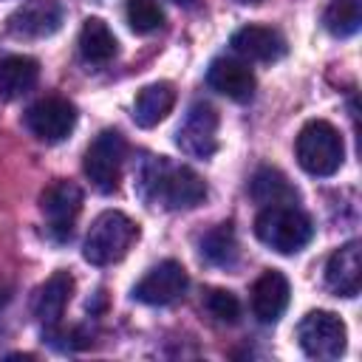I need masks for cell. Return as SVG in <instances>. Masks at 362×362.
<instances>
[{
    "label": "cell",
    "mask_w": 362,
    "mask_h": 362,
    "mask_svg": "<svg viewBox=\"0 0 362 362\" xmlns=\"http://www.w3.org/2000/svg\"><path fill=\"white\" fill-rule=\"evenodd\" d=\"M136 192L147 206L192 209L206 198V184L192 167L167 156H150L136 173Z\"/></svg>",
    "instance_id": "obj_1"
},
{
    "label": "cell",
    "mask_w": 362,
    "mask_h": 362,
    "mask_svg": "<svg viewBox=\"0 0 362 362\" xmlns=\"http://www.w3.org/2000/svg\"><path fill=\"white\" fill-rule=\"evenodd\" d=\"M255 235L260 243L280 255H297L305 249L314 238V223L311 218L294 206V204H272L263 206L255 218Z\"/></svg>",
    "instance_id": "obj_2"
},
{
    "label": "cell",
    "mask_w": 362,
    "mask_h": 362,
    "mask_svg": "<svg viewBox=\"0 0 362 362\" xmlns=\"http://www.w3.org/2000/svg\"><path fill=\"white\" fill-rule=\"evenodd\" d=\"M294 156L297 164L308 173V175H320L328 178L334 175L342 161H345V141L342 133L325 122V119H311L303 124V130L297 133L294 141Z\"/></svg>",
    "instance_id": "obj_3"
},
{
    "label": "cell",
    "mask_w": 362,
    "mask_h": 362,
    "mask_svg": "<svg viewBox=\"0 0 362 362\" xmlns=\"http://www.w3.org/2000/svg\"><path fill=\"white\" fill-rule=\"evenodd\" d=\"M139 238V226L119 209H105L93 218L85 243H82V257L90 266H110L119 263L130 246Z\"/></svg>",
    "instance_id": "obj_4"
},
{
    "label": "cell",
    "mask_w": 362,
    "mask_h": 362,
    "mask_svg": "<svg viewBox=\"0 0 362 362\" xmlns=\"http://www.w3.org/2000/svg\"><path fill=\"white\" fill-rule=\"evenodd\" d=\"M124 156H127V141H124V136H122L119 130H102V133L88 144L82 170H85L88 181H90L102 195H110V192L119 189Z\"/></svg>",
    "instance_id": "obj_5"
},
{
    "label": "cell",
    "mask_w": 362,
    "mask_h": 362,
    "mask_svg": "<svg viewBox=\"0 0 362 362\" xmlns=\"http://www.w3.org/2000/svg\"><path fill=\"white\" fill-rule=\"evenodd\" d=\"M297 342L305 356L331 362L345 354L348 328L334 311H308L297 325Z\"/></svg>",
    "instance_id": "obj_6"
},
{
    "label": "cell",
    "mask_w": 362,
    "mask_h": 362,
    "mask_svg": "<svg viewBox=\"0 0 362 362\" xmlns=\"http://www.w3.org/2000/svg\"><path fill=\"white\" fill-rule=\"evenodd\" d=\"M218 110L209 102H195L175 130V144L189 158H209L218 153Z\"/></svg>",
    "instance_id": "obj_7"
},
{
    "label": "cell",
    "mask_w": 362,
    "mask_h": 362,
    "mask_svg": "<svg viewBox=\"0 0 362 362\" xmlns=\"http://www.w3.org/2000/svg\"><path fill=\"white\" fill-rule=\"evenodd\" d=\"M25 127L31 130L34 139L45 141V144H57L65 141L74 127H76V107L62 99V96H45L40 102H34L25 116H23Z\"/></svg>",
    "instance_id": "obj_8"
},
{
    "label": "cell",
    "mask_w": 362,
    "mask_h": 362,
    "mask_svg": "<svg viewBox=\"0 0 362 362\" xmlns=\"http://www.w3.org/2000/svg\"><path fill=\"white\" fill-rule=\"evenodd\" d=\"M62 20L65 8L59 0H25L8 14L6 28L17 40H42L57 34Z\"/></svg>",
    "instance_id": "obj_9"
},
{
    "label": "cell",
    "mask_w": 362,
    "mask_h": 362,
    "mask_svg": "<svg viewBox=\"0 0 362 362\" xmlns=\"http://www.w3.org/2000/svg\"><path fill=\"white\" fill-rule=\"evenodd\" d=\"M187 286H189L187 269L178 260H161L133 286V300L144 305H170L184 297Z\"/></svg>",
    "instance_id": "obj_10"
},
{
    "label": "cell",
    "mask_w": 362,
    "mask_h": 362,
    "mask_svg": "<svg viewBox=\"0 0 362 362\" xmlns=\"http://www.w3.org/2000/svg\"><path fill=\"white\" fill-rule=\"evenodd\" d=\"M40 209L48 221V232L57 240H68L74 232V221L82 209V189L74 181H54L42 189Z\"/></svg>",
    "instance_id": "obj_11"
},
{
    "label": "cell",
    "mask_w": 362,
    "mask_h": 362,
    "mask_svg": "<svg viewBox=\"0 0 362 362\" xmlns=\"http://www.w3.org/2000/svg\"><path fill=\"white\" fill-rule=\"evenodd\" d=\"M252 314L263 322V325H272L277 322L286 308H288V300H291V286H288V277L277 269H266L255 283H252Z\"/></svg>",
    "instance_id": "obj_12"
},
{
    "label": "cell",
    "mask_w": 362,
    "mask_h": 362,
    "mask_svg": "<svg viewBox=\"0 0 362 362\" xmlns=\"http://www.w3.org/2000/svg\"><path fill=\"white\" fill-rule=\"evenodd\" d=\"M229 45L238 57L252 59V62H277L288 51L286 37L269 25H243L232 34Z\"/></svg>",
    "instance_id": "obj_13"
},
{
    "label": "cell",
    "mask_w": 362,
    "mask_h": 362,
    "mask_svg": "<svg viewBox=\"0 0 362 362\" xmlns=\"http://www.w3.org/2000/svg\"><path fill=\"white\" fill-rule=\"evenodd\" d=\"M206 85L232 102H249L255 96V74L246 62L218 57L206 68Z\"/></svg>",
    "instance_id": "obj_14"
},
{
    "label": "cell",
    "mask_w": 362,
    "mask_h": 362,
    "mask_svg": "<svg viewBox=\"0 0 362 362\" xmlns=\"http://www.w3.org/2000/svg\"><path fill=\"white\" fill-rule=\"evenodd\" d=\"M71 294H74V277H71L68 272H62V269L54 272V274L37 288L31 308H34V317L40 320V325H42L45 331H57V328H59L62 314H65V308H68V303H71Z\"/></svg>",
    "instance_id": "obj_15"
},
{
    "label": "cell",
    "mask_w": 362,
    "mask_h": 362,
    "mask_svg": "<svg viewBox=\"0 0 362 362\" xmlns=\"http://www.w3.org/2000/svg\"><path fill=\"white\" fill-rule=\"evenodd\" d=\"M325 286L337 297H356L362 288V263H359V243L348 240L331 252L325 263Z\"/></svg>",
    "instance_id": "obj_16"
},
{
    "label": "cell",
    "mask_w": 362,
    "mask_h": 362,
    "mask_svg": "<svg viewBox=\"0 0 362 362\" xmlns=\"http://www.w3.org/2000/svg\"><path fill=\"white\" fill-rule=\"evenodd\" d=\"M175 105V88L173 82H150L136 93L133 102V119L139 127H156L158 122L167 119V113Z\"/></svg>",
    "instance_id": "obj_17"
},
{
    "label": "cell",
    "mask_w": 362,
    "mask_h": 362,
    "mask_svg": "<svg viewBox=\"0 0 362 362\" xmlns=\"http://www.w3.org/2000/svg\"><path fill=\"white\" fill-rule=\"evenodd\" d=\"M40 79V62L25 54H11L0 59V99L11 102L34 90Z\"/></svg>",
    "instance_id": "obj_18"
},
{
    "label": "cell",
    "mask_w": 362,
    "mask_h": 362,
    "mask_svg": "<svg viewBox=\"0 0 362 362\" xmlns=\"http://www.w3.org/2000/svg\"><path fill=\"white\" fill-rule=\"evenodd\" d=\"M249 195L255 198V204L260 206H272V204H297L300 192L297 187L277 170V167H260L252 181H249Z\"/></svg>",
    "instance_id": "obj_19"
},
{
    "label": "cell",
    "mask_w": 362,
    "mask_h": 362,
    "mask_svg": "<svg viewBox=\"0 0 362 362\" xmlns=\"http://www.w3.org/2000/svg\"><path fill=\"white\" fill-rule=\"evenodd\" d=\"M119 51V42L113 37V31L107 28L105 20L99 17H88L82 23V31H79V54L85 62L90 65H105L116 57Z\"/></svg>",
    "instance_id": "obj_20"
},
{
    "label": "cell",
    "mask_w": 362,
    "mask_h": 362,
    "mask_svg": "<svg viewBox=\"0 0 362 362\" xmlns=\"http://www.w3.org/2000/svg\"><path fill=\"white\" fill-rule=\"evenodd\" d=\"M201 255H204V260L212 263V266H221V269L235 266V260H238V238H235L232 223H218V226H212V229L201 238Z\"/></svg>",
    "instance_id": "obj_21"
},
{
    "label": "cell",
    "mask_w": 362,
    "mask_h": 362,
    "mask_svg": "<svg viewBox=\"0 0 362 362\" xmlns=\"http://www.w3.org/2000/svg\"><path fill=\"white\" fill-rule=\"evenodd\" d=\"M322 25L334 37H351L362 25V3L359 0H331L322 14Z\"/></svg>",
    "instance_id": "obj_22"
},
{
    "label": "cell",
    "mask_w": 362,
    "mask_h": 362,
    "mask_svg": "<svg viewBox=\"0 0 362 362\" xmlns=\"http://www.w3.org/2000/svg\"><path fill=\"white\" fill-rule=\"evenodd\" d=\"M127 25L136 34H153L164 25V11L156 0H127Z\"/></svg>",
    "instance_id": "obj_23"
},
{
    "label": "cell",
    "mask_w": 362,
    "mask_h": 362,
    "mask_svg": "<svg viewBox=\"0 0 362 362\" xmlns=\"http://www.w3.org/2000/svg\"><path fill=\"white\" fill-rule=\"evenodd\" d=\"M204 311L223 325H235L240 320V300L226 288H209L204 294Z\"/></svg>",
    "instance_id": "obj_24"
},
{
    "label": "cell",
    "mask_w": 362,
    "mask_h": 362,
    "mask_svg": "<svg viewBox=\"0 0 362 362\" xmlns=\"http://www.w3.org/2000/svg\"><path fill=\"white\" fill-rule=\"evenodd\" d=\"M173 3H178V6H184V8H192V6H198V0H173Z\"/></svg>",
    "instance_id": "obj_25"
},
{
    "label": "cell",
    "mask_w": 362,
    "mask_h": 362,
    "mask_svg": "<svg viewBox=\"0 0 362 362\" xmlns=\"http://www.w3.org/2000/svg\"><path fill=\"white\" fill-rule=\"evenodd\" d=\"M240 3H249V6H257V3H263V0H240Z\"/></svg>",
    "instance_id": "obj_26"
}]
</instances>
